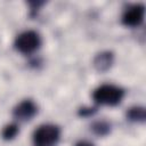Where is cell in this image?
<instances>
[{
    "label": "cell",
    "instance_id": "6",
    "mask_svg": "<svg viewBox=\"0 0 146 146\" xmlns=\"http://www.w3.org/2000/svg\"><path fill=\"white\" fill-rule=\"evenodd\" d=\"M113 63H114V54L110 50H104L98 52L92 60L94 68L99 73L107 72L112 67Z\"/></svg>",
    "mask_w": 146,
    "mask_h": 146
},
{
    "label": "cell",
    "instance_id": "3",
    "mask_svg": "<svg viewBox=\"0 0 146 146\" xmlns=\"http://www.w3.org/2000/svg\"><path fill=\"white\" fill-rule=\"evenodd\" d=\"M40 46H41V36L38 32L32 30L19 33L14 41L15 49L24 55H30L36 51L40 48Z\"/></svg>",
    "mask_w": 146,
    "mask_h": 146
},
{
    "label": "cell",
    "instance_id": "1",
    "mask_svg": "<svg viewBox=\"0 0 146 146\" xmlns=\"http://www.w3.org/2000/svg\"><path fill=\"white\" fill-rule=\"evenodd\" d=\"M124 96V90L114 84H103L96 88L92 92V99L98 105L116 106L121 103Z\"/></svg>",
    "mask_w": 146,
    "mask_h": 146
},
{
    "label": "cell",
    "instance_id": "9",
    "mask_svg": "<svg viewBox=\"0 0 146 146\" xmlns=\"http://www.w3.org/2000/svg\"><path fill=\"white\" fill-rule=\"evenodd\" d=\"M19 132L18 125L16 123H10L3 127L2 131H1V137L3 140H13Z\"/></svg>",
    "mask_w": 146,
    "mask_h": 146
},
{
    "label": "cell",
    "instance_id": "4",
    "mask_svg": "<svg viewBox=\"0 0 146 146\" xmlns=\"http://www.w3.org/2000/svg\"><path fill=\"white\" fill-rule=\"evenodd\" d=\"M145 6L143 3H135L129 6L122 15V24L129 27H137L144 21Z\"/></svg>",
    "mask_w": 146,
    "mask_h": 146
},
{
    "label": "cell",
    "instance_id": "8",
    "mask_svg": "<svg viewBox=\"0 0 146 146\" xmlns=\"http://www.w3.org/2000/svg\"><path fill=\"white\" fill-rule=\"evenodd\" d=\"M90 129H91V131L96 136H98V137H105V136L110 135V132L112 130V125H111L110 122L102 120V121H95L90 125Z\"/></svg>",
    "mask_w": 146,
    "mask_h": 146
},
{
    "label": "cell",
    "instance_id": "11",
    "mask_svg": "<svg viewBox=\"0 0 146 146\" xmlns=\"http://www.w3.org/2000/svg\"><path fill=\"white\" fill-rule=\"evenodd\" d=\"M74 146H95L92 143H90V141H88V140H80V141H78Z\"/></svg>",
    "mask_w": 146,
    "mask_h": 146
},
{
    "label": "cell",
    "instance_id": "2",
    "mask_svg": "<svg viewBox=\"0 0 146 146\" xmlns=\"http://www.w3.org/2000/svg\"><path fill=\"white\" fill-rule=\"evenodd\" d=\"M60 138V129L56 124H42L38 127L32 136L33 146H56Z\"/></svg>",
    "mask_w": 146,
    "mask_h": 146
},
{
    "label": "cell",
    "instance_id": "10",
    "mask_svg": "<svg viewBox=\"0 0 146 146\" xmlns=\"http://www.w3.org/2000/svg\"><path fill=\"white\" fill-rule=\"evenodd\" d=\"M97 112V107H81L78 111V115L82 117H89Z\"/></svg>",
    "mask_w": 146,
    "mask_h": 146
},
{
    "label": "cell",
    "instance_id": "5",
    "mask_svg": "<svg viewBox=\"0 0 146 146\" xmlns=\"http://www.w3.org/2000/svg\"><path fill=\"white\" fill-rule=\"evenodd\" d=\"M38 113V106L32 99H24L13 108V116L22 122L32 120Z\"/></svg>",
    "mask_w": 146,
    "mask_h": 146
},
{
    "label": "cell",
    "instance_id": "7",
    "mask_svg": "<svg viewBox=\"0 0 146 146\" xmlns=\"http://www.w3.org/2000/svg\"><path fill=\"white\" fill-rule=\"evenodd\" d=\"M125 116L131 122L143 123L146 120V111H145V107H143V106H132V107L128 108V111L125 113Z\"/></svg>",
    "mask_w": 146,
    "mask_h": 146
}]
</instances>
